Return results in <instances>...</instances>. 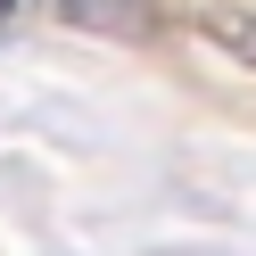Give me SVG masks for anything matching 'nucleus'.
<instances>
[{"label":"nucleus","mask_w":256,"mask_h":256,"mask_svg":"<svg viewBox=\"0 0 256 256\" xmlns=\"http://www.w3.org/2000/svg\"><path fill=\"white\" fill-rule=\"evenodd\" d=\"M58 25L74 34H108V42H157L166 34V8L157 0H42Z\"/></svg>","instance_id":"f257e3e1"},{"label":"nucleus","mask_w":256,"mask_h":256,"mask_svg":"<svg viewBox=\"0 0 256 256\" xmlns=\"http://www.w3.org/2000/svg\"><path fill=\"white\" fill-rule=\"evenodd\" d=\"M198 25L206 42H215L223 58H240V66H256V8H232V0H215V8H198Z\"/></svg>","instance_id":"f03ea898"},{"label":"nucleus","mask_w":256,"mask_h":256,"mask_svg":"<svg viewBox=\"0 0 256 256\" xmlns=\"http://www.w3.org/2000/svg\"><path fill=\"white\" fill-rule=\"evenodd\" d=\"M8 25H17V0H0V34H8Z\"/></svg>","instance_id":"7ed1b4c3"}]
</instances>
